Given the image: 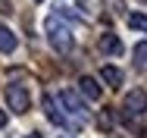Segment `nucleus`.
Returning <instances> with one entry per match:
<instances>
[{
  "mask_svg": "<svg viewBox=\"0 0 147 138\" xmlns=\"http://www.w3.org/2000/svg\"><path fill=\"white\" fill-rule=\"evenodd\" d=\"M44 31H47V41H50V47H53L57 54H69V50H72V44H75V38H72V28H66V25H63L59 13L47 16V22H44Z\"/></svg>",
  "mask_w": 147,
  "mask_h": 138,
  "instance_id": "1",
  "label": "nucleus"
},
{
  "mask_svg": "<svg viewBox=\"0 0 147 138\" xmlns=\"http://www.w3.org/2000/svg\"><path fill=\"white\" fill-rule=\"evenodd\" d=\"M6 104H9V110L19 113V116H25V113L31 110V97H28V88L19 82L6 85Z\"/></svg>",
  "mask_w": 147,
  "mask_h": 138,
  "instance_id": "2",
  "label": "nucleus"
},
{
  "mask_svg": "<svg viewBox=\"0 0 147 138\" xmlns=\"http://www.w3.org/2000/svg\"><path fill=\"white\" fill-rule=\"evenodd\" d=\"M122 113H125L128 119L147 113V91H144V88H131V91L122 97Z\"/></svg>",
  "mask_w": 147,
  "mask_h": 138,
  "instance_id": "3",
  "label": "nucleus"
},
{
  "mask_svg": "<svg viewBox=\"0 0 147 138\" xmlns=\"http://www.w3.org/2000/svg\"><path fill=\"white\" fill-rule=\"evenodd\" d=\"M57 101L63 104V110H69L72 116H75V122H78V126L88 119V110H85V104H82V97H78L75 91H69V88H66V91H59Z\"/></svg>",
  "mask_w": 147,
  "mask_h": 138,
  "instance_id": "4",
  "label": "nucleus"
},
{
  "mask_svg": "<svg viewBox=\"0 0 147 138\" xmlns=\"http://www.w3.org/2000/svg\"><path fill=\"white\" fill-rule=\"evenodd\" d=\"M44 116H47L53 126H63V129H66V126H72V122H69V116H63V113H59L57 97H50V94H44Z\"/></svg>",
  "mask_w": 147,
  "mask_h": 138,
  "instance_id": "5",
  "label": "nucleus"
},
{
  "mask_svg": "<svg viewBox=\"0 0 147 138\" xmlns=\"http://www.w3.org/2000/svg\"><path fill=\"white\" fill-rule=\"evenodd\" d=\"M97 50H100V54H107V56H116V54H122V41H119L113 31H107V35H100V38H97Z\"/></svg>",
  "mask_w": 147,
  "mask_h": 138,
  "instance_id": "6",
  "label": "nucleus"
},
{
  "mask_svg": "<svg viewBox=\"0 0 147 138\" xmlns=\"http://www.w3.org/2000/svg\"><path fill=\"white\" fill-rule=\"evenodd\" d=\"M78 91L88 97V101H100V82L94 75H82L78 79Z\"/></svg>",
  "mask_w": 147,
  "mask_h": 138,
  "instance_id": "7",
  "label": "nucleus"
},
{
  "mask_svg": "<svg viewBox=\"0 0 147 138\" xmlns=\"http://www.w3.org/2000/svg\"><path fill=\"white\" fill-rule=\"evenodd\" d=\"M100 79L110 85V88H122V69H116V66H100Z\"/></svg>",
  "mask_w": 147,
  "mask_h": 138,
  "instance_id": "8",
  "label": "nucleus"
},
{
  "mask_svg": "<svg viewBox=\"0 0 147 138\" xmlns=\"http://www.w3.org/2000/svg\"><path fill=\"white\" fill-rule=\"evenodd\" d=\"M16 44H19V41H16V35L0 22V54H13V50H16Z\"/></svg>",
  "mask_w": 147,
  "mask_h": 138,
  "instance_id": "9",
  "label": "nucleus"
},
{
  "mask_svg": "<svg viewBox=\"0 0 147 138\" xmlns=\"http://www.w3.org/2000/svg\"><path fill=\"white\" fill-rule=\"evenodd\" d=\"M128 25L135 31H147V16L144 13H128Z\"/></svg>",
  "mask_w": 147,
  "mask_h": 138,
  "instance_id": "10",
  "label": "nucleus"
},
{
  "mask_svg": "<svg viewBox=\"0 0 147 138\" xmlns=\"http://www.w3.org/2000/svg\"><path fill=\"white\" fill-rule=\"evenodd\" d=\"M135 63H138V69L147 66V41H141V44L135 47Z\"/></svg>",
  "mask_w": 147,
  "mask_h": 138,
  "instance_id": "11",
  "label": "nucleus"
},
{
  "mask_svg": "<svg viewBox=\"0 0 147 138\" xmlns=\"http://www.w3.org/2000/svg\"><path fill=\"white\" fill-rule=\"evenodd\" d=\"M103 3H107L113 13H122V10H125V3H122V0H103Z\"/></svg>",
  "mask_w": 147,
  "mask_h": 138,
  "instance_id": "12",
  "label": "nucleus"
},
{
  "mask_svg": "<svg viewBox=\"0 0 147 138\" xmlns=\"http://www.w3.org/2000/svg\"><path fill=\"white\" fill-rule=\"evenodd\" d=\"M110 122H113V116H110V110H103V113H100V126L110 129Z\"/></svg>",
  "mask_w": 147,
  "mask_h": 138,
  "instance_id": "13",
  "label": "nucleus"
},
{
  "mask_svg": "<svg viewBox=\"0 0 147 138\" xmlns=\"http://www.w3.org/2000/svg\"><path fill=\"white\" fill-rule=\"evenodd\" d=\"M3 126H6V113L0 110V129H3Z\"/></svg>",
  "mask_w": 147,
  "mask_h": 138,
  "instance_id": "14",
  "label": "nucleus"
},
{
  "mask_svg": "<svg viewBox=\"0 0 147 138\" xmlns=\"http://www.w3.org/2000/svg\"><path fill=\"white\" fill-rule=\"evenodd\" d=\"M25 138H41V135H38V132H31V135H25Z\"/></svg>",
  "mask_w": 147,
  "mask_h": 138,
  "instance_id": "15",
  "label": "nucleus"
},
{
  "mask_svg": "<svg viewBox=\"0 0 147 138\" xmlns=\"http://www.w3.org/2000/svg\"><path fill=\"white\" fill-rule=\"evenodd\" d=\"M141 3H147V0H141Z\"/></svg>",
  "mask_w": 147,
  "mask_h": 138,
  "instance_id": "16",
  "label": "nucleus"
},
{
  "mask_svg": "<svg viewBox=\"0 0 147 138\" xmlns=\"http://www.w3.org/2000/svg\"><path fill=\"white\" fill-rule=\"evenodd\" d=\"M38 3H41V0H38Z\"/></svg>",
  "mask_w": 147,
  "mask_h": 138,
  "instance_id": "17",
  "label": "nucleus"
}]
</instances>
